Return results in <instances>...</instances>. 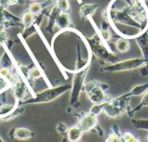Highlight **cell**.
I'll use <instances>...</instances> for the list:
<instances>
[{"instance_id": "cell-1", "label": "cell", "mask_w": 148, "mask_h": 142, "mask_svg": "<svg viewBox=\"0 0 148 142\" xmlns=\"http://www.w3.org/2000/svg\"><path fill=\"white\" fill-rule=\"evenodd\" d=\"M85 91L88 94V97L89 100L96 104H103L109 100V98L107 94H105L103 89L101 87V85H99L96 82L89 83L86 86Z\"/></svg>"}, {"instance_id": "cell-2", "label": "cell", "mask_w": 148, "mask_h": 142, "mask_svg": "<svg viewBox=\"0 0 148 142\" xmlns=\"http://www.w3.org/2000/svg\"><path fill=\"white\" fill-rule=\"evenodd\" d=\"M69 89V86H62L53 89L45 90L36 95V97L33 100H29L28 102H34V103H44L51 101L55 99H56L58 96L65 93L67 90Z\"/></svg>"}, {"instance_id": "cell-3", "label": "cell", "mask_w": 148, "mask_h": 142, "mask_svg": "<svg viewBox=\"0 0 148 142\" xmlns=\"http://www.w3.org/2000/svg\"><path fill=\"white\" fill-rule=\"evenodd\" d=\"M97 125V117L92 113H88L83 114L77 124V127L82 129V131L84 132H88L92 129H94Z\"/></svg>"}, {"instance_id": "cell-4", "label": "cell", "mask_w": 148, "mask_h": 142, "mask_svg": "<svg viewBox=\"0 0 148 142\" xmlns=\"http://www.w3.org/2000/svg\"><path fill=\"white\" fill-rule=\"evenodd\" d=\"M142 63H143V61L141 59H131V60L124 61L122 63L114 65L111 66L110 68H108V70H110V71L129 70V69H133V68H137V66H139Z\"/></svg>"}, {"instance_id": "cell-5", "label": "cell", "mask_w": 148, "mask_h": 142, "mask_svg": "<svg viewBox=\"0 0 148 142\" xmlns=\"http://www.w3.org/2000/svg\"><path fill=\"white\" fill-rule=\"evenodd\" d=\"M82 83H83V78L82 76L79 77H75L74 79V86H73V92L71 93V104H75L79 97L80 92L82 87Z\"/></svg>"}, {"instance_id": "cell-6", "label": "cell", "mask_w": 148, "mask_h": 142, "mask_svg": "<svg viewBox=\"0 0 148 142\" xmlns=\"http://www.w3.org/2000/svg\"><path fill=\"white\" fill-rule=\"evenodd\" d=\"M83 132L77 126L72 127L68 131V139L70 142H78L82 135Z\"/></svg>"}, {"instance_id": "cell-7", "label": "cell", "mask_w": 148, "mask_h": 142, "mask_svg": "<svg viewBox=\"0 0 148 142\" xmlns=\"http://www.w3.org/2000/svg\"><path fill=\"white\" fill-rule=\"evenodd\" d=\"M31 137V132L26 128H16L14 132V138L19 141L29 140Z\"/></svg>"}, {"instance_id": "cell-8", "label": "cell", "mask_w": 148, "mask_h": 142, "mask_svg": "<svg viewBox=\"0 0 148 142\" xmlns=\"http://www.w3.org/2000/svg\"><path fill=\"white\" fill-rule=\"evenodd\" d=\"M115 46H116L117 50L120 52H126L130 49V43H129L128 40L121 38V39H119L116 42Z\"/></svg>"}, {"instance_id": "cell-9", "label": "cell", "mask_w": 148, "mask_h": 142, "mask_svg": "<svg viewBox=\"0 0 148 142\" xmlns=\"http://www.w3.org/2000/svg\"><path fill=\"white\" fill-rule=\"evenodd\" d=\"M148 89V84L146 85H142V86H138L136 87H134L128 94H126L127 97L129 96H139L142 93H144Z\"/></svg>"}, {"instance_id": "cell-10", "label": "cell", "mask_w": 148, "mask_h": 142, "mask_svg": "<svg viewBox=\"0 0 148 142\" xmlns=\"http://www.w3.org/2000/svg\"><path fill=\"white\" fill-rule=\"evenodd\" d=\"M69 23V17L66 13H62L56 19V24L60 28H65Z\"/></svg>"}, {"instance_id": "cell-11", "label": "cell", "mask_w": 148, "mask_h": 142, "mask_svg": "<svg viewBox=\"0 0 148 142\" xmlns=\"http://www.w3.org/2000/svg\"><path fill=\"white\" fill-rule=\"evenodd\" d=\"M34 16L35 15H33L29 11V12H25L23 14V18H22V21H23V24H24L25 27H29V25H31V24L34 21Z\"/></svg>"}, {"instance_id": "cell-12", "label": "cell", "mask_w": 148, "mask_h": 142, "mask_svg": "<svg viewBox=\"0 0 148 142\" xmlns=\"http://www.w3.org/2000/svg\"><path fill=\"white\" fill-rule=\"evenodd\" d=\"M29 10L33 15H37L42 10V5H41V3H33L29 5Z\"/></svg>"}, {"instance_id": "cell-13", "label": "cell", "mask_w": 148, "mask_h": 142, "mask_svg": "<svg viewBox=\"0 0 148 142\" xmlns=\"http://www.w3.org/2000/svg\"><path fill=\"white\" fill-rule=\"evenodd\" d=\"M13 109H14V106H10V105H4L3 106H0V116L3 117L7 114H10Z\"/></svg>"}, {"instance_id": "cell-14", "label": "cell", "mask_w": 148, "mask_h": 142, "mask_svg": "<svg viewBox=\"0 0 148 142\" xmlns=\"http://www.w3.org/2000/svg\"><path fill=\"white\" fill-rule=\"evenodd\" d=\"M106 142H122V138L116 133H112L107 138Z\"/></svg>"}, {"instance_id": "cell-15", "label": "cell", "mask_w": 148, "mask_h": 142, "mask_svg": "<svg viewBox=\"0 0 148 142\" xmlns=\"http://www.w3.org/2000/svg\"><path fill=\"white\" fill-rule=\"evenodd\" d=\"M104 105H105V103H103V104H96V105H95L92 108H91V110H90V113H94L95 115H98L99 113H101V111H103V109H104Z\"/></svg>"}, {"instance_id": "cell-16", "label": "cell", "mask_w": 148, "mask_h": 142, "mask_svg": "<svg viewBox=\"0 0 148 142\" xmlns=\"http://www.w3.org/2000/svg\"><path fill=\"white\" fill-rule=\"evenodd\" d=\"M57 1V4H58V7L62 10H67L69 7V2L68 0H56Z\"/></svg>"}, {"instance_id": "cell-17", "label": "cell", "mask_w": 148, "mask_h": 142, "mask_svg": "<svg viewBox=\"0 0 148 142\" xmlns=\"http://www.w3.org/2000/svg\"><path fill=\"white\" fill-rule=\"evenodd\" d=\"M121 138L124 140L125 142H129L130 141H132L134 138V135L133 134H131L130 132H126L122 134Z\"/></svg>"}, {"instance_id": "cell-18", "label": "cell", "mask_w": 148, "mask_h": 142, "mask_svg": "<svg viewBox=\"0 0 148 142\" xmlns=\"http://www.w3.org/2000/svg\"><path fill=\"white\" fill-rule=\"evenodd\" d=\"M29 76H30L31 79H35L40 78V77H41V74H40L39 71H38L36 68H33V69L30 70V72H29Z\"/></svg>"}, {"instance_id": "cell-19", "label": "cell", "mask_w": 148, "mask_h": 142, "mask_svg": "<svg viewBox=\"0 0 148 142\" xmlns=\"http://www.w3.org/2000/svg\"><path fill=\"white\" fill-rule=\"evenodd\" d=\"M148 106V93H146V95L144 96V98H143V100H142V101H141V103L140 104V106L135 109V111L136 110H138V109H140V107H143V106Z\"/></svg>"}, {"instance_id": "cell-20", "label": "cell", "mask_w": 148, "mask_h": 142, "mask_svg": "<svg viewBox=\"0 0 148 142\" xmlns=\"http://www.w3.org/2000/svg\"><path fill=\"white\" fill-rule=\"evenodd\" d=\"M56 129H57V131H58L59 133L62 134V133H65V132L67 131L68 128H67L66 125H64V124H62V123H60V124H58Z\"/></svg>"}, {"instance_id": "cell-21", "label": "cell", "mask_w": 148, "mask_h": 142, "mask_svg": "<svg viewBox=\"0 0 148 142\" xmlns=\"http://www.w3.org/2000/svg\"><path fill=\"white\" fill-rule=\"evenodd\" d=\"M101 35H102V37H103V38L105 40H109V38H111V33H110L109 31H103L101 32Z\"/></svg>"}, {"instance_id": "cell-22", "label": "cell", "mask_w": 148, "mask_h": 142, "mask_svg": "<svg viewBox=\"0 0 148 142\" xmlns=\"http://www.w3.org/2000/svg\"><path fill=\"white\" fill-rule=\"evenodd\" d=\"M129 142H140V141L139 139H137V138H135V137H134L132 141H130Z\"/></svg>"}, {"instance_id": "cell-23", "label": "cell", "mask_w": 148, "mask_h": 142, "mask_svg": "<svg viewBox=\"0 0 148 142\" xmlns=\"http://www.w3.org/2000/svg\"><path fill=\"white\" fill-rule=\"evenodd\" d=\"M147 141H148V135H147Z\"/></svg>"}]
</instances>
